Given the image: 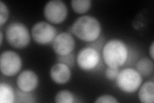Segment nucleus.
Listing matches in <instances>:
<instances>
[{
  "label": "nucleus",
  "instance_id": "nucleus-6",
  "mask_svg": "<svg viewBox=\"0 0 154 103\" xmlns=\"http://www.w3.org/2000/svg\"><path fill=\"white\" fill-rule=\"evenodd\" d=\"M57 35V29L50 23L45 21L36 23L32 28L33 40L41 45H48L52 43Z\"/></svg>",
  "mask_w": 154,
  "mask_h": 103
},
{
  "label": "nucleus",
  "instance_id": "nucleus-13",
  "mask_svg": "<svg viewBox=\"0 0 154 103\" xmlns=\"http://www.w3.org/2000/svg\"><path fill=\"white\" fill-rule=\"evenodd\" d=\"M15 102V92L12 87L6 82L0 83V102L12 103Z\"/></svg>",
  "mask_w": 154,
  "mask_h": 103
},
{
  "label": "nucleus",
  "instance_id": "nucleus-4",
  "mask_svg": "<svg viewBox=\"0 0 154 103\" xmlns=\"http://www.w3.org/2000/svg\"><path fill=\"white\" fill-rule=\"evenodd\" d=\"M116 81L120 90L131 94L136 92L141 86L143 77L137 70L127 68L119 71Z\"/></svg>",
  "mask_w": 154,
  "mask_h": 103
},
{
  "label": "nucleus",
  "instance_id": "nucleus-22",
  "mask_svg": "<svg viewBox=\"0 0 154 103\" xmlns=\"http://www.w3.org/2000/svg\"><path fill=\"white\" fill-rule=\"evenodd\" d=\"M149 53H150V56L151 57L152 60H153L154 59V43L152 42L151 44V46L150 49H149Z\"/></svg>",
  "mask_w": 154,
  "mask_h": 103
},
{
  "label": "nucleus",
  "instance_id": "nucleus-19",
  "mask_svg": "<svg viewBox=\"0 0 154 103\" xmlns=\"http://www.w3.org/2000/svg\"><path fill=\"white\" fill-rule=\"evenodd\" d=\"M9 17V11L7 5L2 1H0V26L7 21Z\"/></svg>",
  "mask_w": 154,
  "mask_h": 103
},
{
  "label": "nucleus",
  "instance_id": "nucleus-18",
  "mask_svg": "<svg viewBox=\"0 0 154 103\" xmlns=\"http://www.w3.org/2000/svg\"><path fill=\"white\" fill-rule=\"evenodd\" d=\"M57 61L58 63H64L70 68H72L74 66L75 63V56L73 52L64 56H57Z\"/></svg>",
  "mask_w": 154,
  "mask_h": 103
},
{
  "label": "nucleus",
  "instance_id": "nucleus-9",
  "mask_svg": "<svg viewBox=\"0 0 154 103\" xmlns=\"http://www.w3.org/2000/svg\"><path fill=\"white\" fill-rule=\"evenodd\" d=\"M75 47V41L69 32L57 34L52 42V48L57 56H64L73 52Z\"/></svg>",
  "mask_w": 154,
  "mask_h": 103
},
{
  "label": "nucleus",
  "instance_id": "nucleus-15",
  "mask_svg": "<svg viewBox=\"0 0 154 103\" xmlns=\"http://www.w3.org/2000/svg\"><path fill=\"white\" fill-rule=\"evenodd\" d=\"M92 2L90 0H72L71 7L77 14L85 13L90 9Z\"/></svg>",
  "mask_w": 154,
  "mask_h": 103
},
{
  "label": "nucleus",
  "instance_id": "nucleus-3",
  "mask_svg": "<svg viewBox=\"0 0 154 103\" xmlns=\"http://www.w3.org/2000/svg\"><path fill=\"white\" fill-rule=\"evenodd\" d=\"M6 39L9 45L18 49L26 48L30 42V34L26 25L13 22L6 29Z\"/></svg>",
  "mask_w": 154,
  "mask_h": 103
},
{
  "label": "nucleus",
  "instance_id": "nucleus-5",
  "mask_svg": "<svg viewBox=\"0 0 154 103\" xmlns=\"http://www.w3.org/2000/svg\"><path fill=\"white\" fill-rule=\"evenodd\" d=\"M22 68V60L17 53L4 51L0 56V69L3 75L11 77L16 75Z\"/></svg>",
  "mask_w": 154,
  "mask_h": 103
},
{
  "label": "nucleus",
  "instance_id": "nucleus-8",
  "mask_svg": "<svg viewBox=\"0 0 154 103\" xmlns=\"http://www.w3.org/2000/svg\"><path fill=\"white\" fill-rule=\"evenodd\" d=\"M100 61L99 51L91 47L82 48L76 57V61L79 68L84 71L94 69L98 65Z\"/></svg>",
  "mask_w": 154,
  "mask_h": 103
},
{
  "label": "nucleus",
  "instance_id": "nucleus-11",
  "mask_svg": "<svg viewBox=\"0 0 154 103\" xmlns=\"http://www.w3.org/2000/svg\"><path fill=\"white\" fill-rule=\"evenodd\" d=\"M51 79L57 84L64 85L68 82L71 76V68L62 63H57L50 69Z\"/></svg>",
  "mask_w": 154,
  "mask_h": 103
},
{
  "label": "nucleus",
  "instance_id": "nucleus-16",
  "mask_svg": "<svg viewBox=\"0 0 154 103\" xmlns=\"http://www.w3.org/2000/svg\"><path fill=\"white\" fill-rule=\"evenodd\" d=\"M56 103H73L75 102V97L73 93L67 90L59 91L55 96Z\"/></svg>",
  "mask_w": 154,
  "mask_h": 103
},
{
  "label": "nucleus",
  "instance_id": "nucleus-17",
  "mask_svg": "<svg viewBox=\"0 0 154 103\" xmlns=\"http://www.w3.org/2000/svg\"><path fill=\"white\" fill-rule=\"evenodd\" d=\"M15 102H35L34 97L30 92L23 91L17 89L15 92Z\"/></svg>",
  "mask_w": 154,
  "mask_h": 103
},
{
  "label": "nucleus",
  "instance_id": "nucleus-1",
  "mask_svg": "<svg viewBox=\"0 0 154 103\" xmlns=\"http://www.w3.org/2000/svg\"><path fill=\"white\" fill-rule=\"evenodd\" d=\"M71 27L73 34L80 40L86 42L97 40L102 32V26L98 19L91 16L79 17Z\"/></svg>",
  "mask_w": 154,
  "mask_h": 103
},
{
  "label": "nucleus",
  "instance_id": "nucleus-20",
  "mask_svg": "<svg viewBox=\"0 0 154 103\" xmlns=\"http://www.w3.org/2000/svg\"><path fill=\"white\" fill-rule=\"evenodd\" d=\"M119 68L118 67L108 66L105 72V76L109 80H116L119 74Z\"/></svg>",
  "mask_w": 154,
  "mask_h": 103
},
{
  "label": "nucleus",
  "instance_id": "nucleus-10",
  "mask_svg": "<svg viewBox=\"0 0 154 103\" xmlns=\"http://www.w3.org/2000/svg\"><path fill=\"white\" fill-rule=\"evenodd\" d=\"M38 84L37 73L30 70H26L19 73L17 78V85L19 89L31 92L34 90Z\"/></svg>",
  "mask_w": 154,
  "mask_h": 103
},
{
  "label": "nucleus",
  "instance_id": "nucleus-2",
  "mask_svg": "<svg viewBox=\"0 0 154 103\" xmlns=\"http://www.w3.org/2000/svg\"><path fill=\"white\" fill-rule=\"evenodd\" d=\"M103 59L107 66L120 67L128 57V49L123 41L112 39L105 44L102 51Z\"/></svg>",
  "mask_w": 154,
  "mask_h": 103
},
{
  "label": "nucleus",
  "instance_id": "nucleus-23",
  "mask_svg": "<svg viewBox=\"0 0 154 103\" xmlns=\"http://www.w3.org/2000/svg\"><path fill=\"white\" fill-rule=\"evenodd\" d=\"M0 37H1V41H0V44H1V45H2V43H3V34L2 31H0Z\"/></svg>",
  "mask_w": 154,
  "mask_h": 103
},
{
  "label": "nucleus",
  "instance_id": "nucleus-12",
  "mask_svg": "<svg viewBox=\"0 0 154 103\" xmlns=\"http://www.w3.org/2000/svg\"><path fill=\"white\" fill-rule=\"evenodd\" d=\"M139 99L143 103H153L154 102V83L148 81L139 87Z\"/></svg>",
  "mask_w": 154,
  "mask_h": 103
},
{
  "label": "nucleus",
  "instance_id": "nucleus-21",
  "mask_svg": "<svg viewBox=\"0 0 154 103\" xmlns=\"http://www.w3.org/2000/svg\"><path fill=\"white\" fill-rule=\"evenodd\" d=\"M96 103H117L116 98L110 95H103L96 98Z\"/></svg>",
  "mask_w": 154,
  "mask_h": 103
},
{
  "label": "nucleus",
  "instance_id": "nucleus-7",
  "mask_svg": "<svg viewBox=\"0 0 154 103\" xmlns=\"http://www.w3.org/2000/svg\"><path fill=\"white\" fill-rule=\"evenodd\" d=\"M67 8L66 3L61 0H51L48 2L44 8V16L47 20L54 24L63 22L67 16Z\"/></svg>",
  "mask_w": 154,
  "mask_h": 103
},
{
  "label": "nucleus",
  "instance_id": "nucleus-14",
  "mask_svg": "<svg viewBox=\"0 0 154 103\" xmlns=\"http://www.w3.org/2000/svg\"><path fill=\"white\" fill-rule=\"evenodd\" d=\"M153 60L148 57H143L136 63V70L142 76H148L153 72Z\"/></svg>",
  "mask_w": 154,
  "mask_h": 103
}]
</instances>
